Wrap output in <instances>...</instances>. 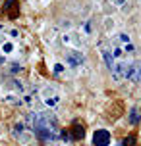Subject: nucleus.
Here are the masks:
<instances>
[{"label": "nucleus", "mask_w": 141, "mask_h": 146, "mask_svg": "<svg viewBox=\"0 0 141 146\" xmlns=\"http://www.w3.org/2000/svg\"><path fill=\"white\" fill-rule=\"evenodd\" d=\"M110 142V133L104 131V129H99L93 135V146H108Z\"/></svg>", "instance_id": "nucleus-2"}, {"label": "nucleus", "mask_w": 141, "mask_h": 146, "mask_svg": "<svg viewBox=\"0 0 141 146\" xmlns=\"http://www.w3.org/2000/svg\"><path fill=\"white\" fill-rule=\"evenodd\" d=\"M83 137H85V129H83L79 123H75L74 127H72V135H70V139H74V140H83Z\"/></svg>", "instance_id": "nucleus-4"}, {"label": "nucleus", "mask_w": 141, "mask_h": 146, "mask_svg": "<svg viewBox=\"0 0 141 146\" xmlns=\"http://www.w3.org/2000/svg\"><path fill=\"white\" fill-rule=\"evenodd\" d=\"M12 48H14V46H12V44H10V42H6V44H4V46H2V50L6 52V54H8V52H12Z\"/></svg>", "instance_id": "nucleus-8"}, {"label": "nucleus", "mask_w": 141, "mask_h": 146, "mask_svg": "<svg viewBox=\"0 0 141 146\" xmlns=\"http://www.w3.org/2000/svg\"><path fill=\"white\" fill-rule=\"evenodd\" d=\"M103 56H104V60H106V66H108V67L112 69V67H114V58L110 56L108 48H104V46H103Z\"/></svg>", "instance_id": "nucleus-5"}, {"label": "nucleus", "mask_w": 141, "mask_h": 146, "mask_svg": "<svg viewBox=\"0 0 141 146\" xmlns=\"http://www.w3.org/2000/svg\"><path fill=\"white\" fill-rule=\"evenodd\" d=\"M66 62H68V66H70V67H79L83 62H85V58H83L81 52L70 50V52L66 54Z\"/></svg>", "instance_id": "nucleus-3"}, {"label": "nucleus", "mask_w": 141, "mask_h": 146, "mask_svg": "<svg viewBox=\"0 0 141 146\" xmlns=\"http://www.w3.org/2000/svg\"><path fill=\"white\" fill-rule=\"evenodd\" d=\"M137 121H139V111H137V108H134L132 111H130V123L135 125Z\"/></svg>", "instance_id": "nucleus-6"}, {"label": "nucleus", "mask_w": 141, "mask_h": 146, "mask_svg": "<svg viewBox=\"0 0 141 146\" xmlns=\"http://www.w3.org/2000/svg\"><path fill=\"white\" fill-rule=\"evenodd\" d=\"M4 14L10 19H15L19 15V2L17 0H4Z\"/></svg>", "instance_id": "nucleus-1"}, {"label": "nucleus", "mask_w": 141, "mask_h": 146, "mask_svg": "<svg viewBox=\"0 0 141 146\" xmlns=\"http://www.w3.org/2000/svg\"><path fill=\"white\" fill-rule=\"evenodd\" d=\"M54 71H56V73H60V71H62V66H60V64H56V67H54Z\"/></svg>", "instance_id": "nucleus-9"}, {"label": "nucleus", "mask_w": 141, "mask_h": 146, "mask_svg": "<svg viewBox=\"0 0 141 146\" xmlns=\"http://www.w3.org/2000/svg\"><path fill=\"white\" fill-rule=\"evenodd\" d=\"M122 144H124V146H135V137H134V135H128L126 139L122 140Z\"/></svg>", "instance_id": "nucleus-7"}]
</instances>
